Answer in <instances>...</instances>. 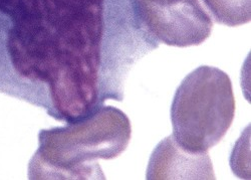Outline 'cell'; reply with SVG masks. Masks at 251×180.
<instances>
[{
  "instance_id": "1",
  "label": "cell",
  "mask_w": 251,
  "mask_h": 180,
  "mask_svg": "<svg viewBox=\"0 0 251 180\" xmlns=\"http://www.w3.org/2000/svg\"><path fill=\"white\" fill-rule=\"evenodd\" d=\"M118 0H0V93L53 118L106 94Z\"/></svg>"
},
{
  "instance_id": "2",
  "label": "cell",
  "mask_w": 251,
  "mask_h": 180,
  "mask_svg": "<svg viewBox=\"0 0 251 180\" xmlns=\"http://www.w3.org/2000/svg\"><path fill=\"white\" fill-rule=\"evenodd\" d=\"M132 128L126 114L100 106L65 127L44 129L28 165L29 179H104L98 159H114L129 145Z\"/></svg>"
},
{
  "instance_id": "3",
  "label": "cell",
  "mask_w": 251,
  "mask_h": 180,
  "mask_svg": "<svg viewBox=\"0 0 251 180\" xmlns=\"http://www.w3.org/2000/svg\"><path fill=\"white\" fill-rule=\"evenodd\" d=\"M235 98L228 75L201 66L178 87L171 106L173 137L184 149L204 153L218 144L231 126Z\"/></svg>"
},
{
  "instance_id": "4",
  "label": "cell",
  "mask_w": 251,
  "mask_h": 180,
  "mask_svg": "<svg viewBox=\"0 0 251 180\" xmlns=\"http://www.w3.org/2000/svg\"><path fill=\"white\" fill-rule=\"evenodd\" d=\"M136 21L154 42L186 48L210 36L213 22L199 0H130Z\"/></svg>"
},
{
  "instance_id": "5",
  "label": "cell",
  "mask_w": 251,
  "mask_h": 180,
  "mask_svg": "<svg viewBox=\"0 0 251 180\" xmlns=\"http://www.w3.org/2000/svg\"><path fill=\"white\" fill-rule=\"evenodd\" d=\"M146 177L149 180L215 179V174L207 152L188 151L171 135L166 137L153 151Z\"/></svg>"
},
{
  "instance_id": "6",
  "label": "cell",
  "mask_w": 251,
  "mask_h": 180,
  "mask_svg": "<svg viewBox=\"0 0 251 180\" xmlns=\"http://www.w3.org/2000/svg\"><path fill=\"white\" fill-rule=\"evenodd\" d=\"M215 22L227 26L250 23L251 0H203Z\"/></svg>"
}]
</instances>
